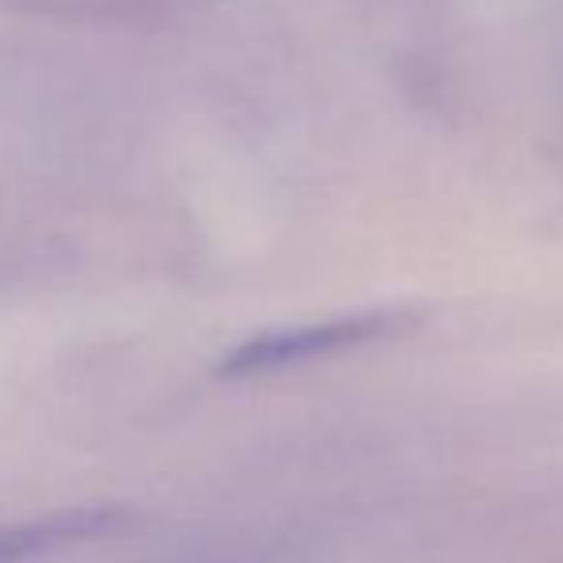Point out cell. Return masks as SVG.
Instances as JSON below:
<instances>
[{
    "label": "cell",
    "mask_w": 563,
    "mask_h": 563,
    "mask_svg": "<svg viewBox=\"0 0 563 563\" xmlns=\"http://www.w3.org/2000/svg\"><path fill=\"white\" fill-rule=\"evenodd\" d=\"M117 525L120 509H66V514H47L35 521L4 525L0 529V563H32L55 548L101 537Z\"/></svg>",
    "instance_id": "2"
},
{
    "label": "cell",
    "mask_w": 563,
    "mask_h": 563,
    "mask_svg": "<svg viewBox=\"0 0 563 563\" xmlns=\"http://www.w3.org/2000/svg\"><path fill=\"white\" fill-rule=\"evenodd\" d=\"M417 317L409 309H375V313H355L340 317V321L306 324V329H286V332H263V336L247 340L235 352L220 360V375L243 378V375H266V371L298 367L317 355L344 352V347L371 344L378 336H398V332L413 329Z\"/></svg>",
    "instance_id": "1"
}]
</instances>
